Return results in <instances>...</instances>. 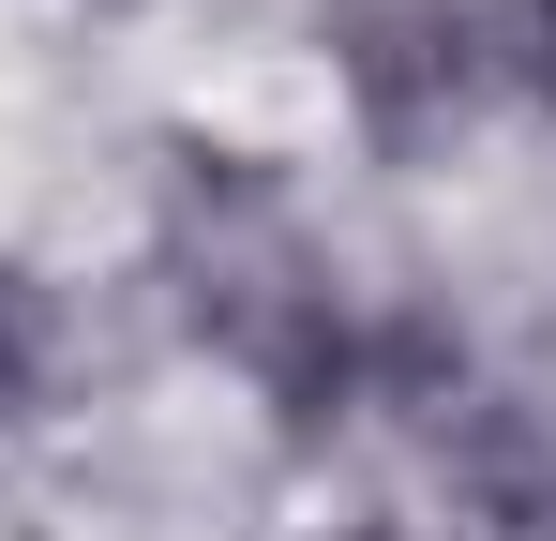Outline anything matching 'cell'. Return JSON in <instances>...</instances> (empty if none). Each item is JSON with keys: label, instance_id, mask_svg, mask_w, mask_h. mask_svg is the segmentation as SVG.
<instances>
[{"label": "cell", "instance_id": "obj_5", "mask_svg": "<svg viewBox=\"0 0 556 541\" xmlns=\"http://www.w3.org/2000/svg\"><path fill=\"white\" fill-rule=\"evenodd\" d=\"M376 541H421V527H376Z\"/></svg>", "mask_w": 556, "mask_h": 541}, {"label": "cell", "instance_id": "obj_3", "mask_svg": "<svg viewBox=\"0 0 556 541\" xmlns=\"http://www.w3.org/2000/svg\"><path fill=\"white\" fill-rule=\"evenodd\" d=\"M61 376H76V301H61L46 270H15V256H0V422L61 406Z\"/></svg>", "mask_w": 556, "mask_h": 541}, {"label": "cell", "instance_id": "obj_1", "mask_svg": "<svg viewBox=\"0 0 556 541\" xmlns=\"http://www.w3.org/2000/svg\"><path fill=\"white\" fill-rule=\"evenodd\" d=\"M316 61L391 166L452 151L496 90V0H316Z\"/></svg>", "mask_w": 556, "mask_h": 541}, {"label": "cell", "instance_id": "obj_2", "mask_svg": "<svg viewBox=\"0 0 556 541\" xmlns=\"http://www.w3.org/2000/svg\"><path fill=\"white\" fill-rule=\"evenodd\" d=\"M437 527L421 541H556V391H466V422L437 451Z\"/></svg>", "mask_w": 556, "mask_h": 541}, {"label": "cell", "instance_id": "obj_4", "mask_svg": "<svg viewBox=\"0 0 556 541\" xmlns=\"http://www.w3.org/2000/svg\"><path fill=\"white\" fill-rule=\"evenodd\" d=\"M496 90L556 105V0H496Z\"/></svg>", "mask_w": 556, "mask_h": 541}]
</instances>
